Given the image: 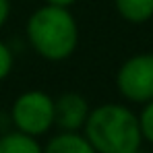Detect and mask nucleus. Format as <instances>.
I'll use <instances>...</instances> for the list:
<instances>
[{
    "label": "nucleus",
    "instance_id": "obj_3",
    "mask_svg": "<svg viewBox=\"0 0 153 153\" xmlns=\"http://www.w3.org/2000/svg\"><path fill=\"white\" fill-rule=\"evenodd\" d=\"M10 122L17 130L39 137L54 126V100L44 91H25L10 108Z\"/></svg>",
    "mask_w": 153,
    "mask_h": 153
},
{
    "label": "nucleus",
    "instance_id": "obj_8",
    "mask_svg": "<svg viewBox=\"0 0 153 153\" xmlns=\"http://www.w3.org/2000/svg\"><path fill=\"white\" fill-rule=\"evenodd\" d=\"M0 153H44L35 137L21 130H13L0 137Z\"/></svg>",
    "mask_w": 153,
    "mask_h": 153
},
{
    "label": "nucleus",
    "instance_id": "obj_9",
    "mask_svg": "<svg viewBox=\"0 0 153 153\" xmlns=\"http://www.w3.org/2000/svg\"><path fill=\"white\" fill-rule=\"evenodd\" d=\"M139 126H141L143 139L153 145V100L143 103V112L139 114Z\"/></svg>",
    "mask_w": 153,
    "mask_h": 153
},
{
    "label": "nucleus",
    "instance_id": "obj_4",
    "mask_svg": "<svg viewBox=\"0 0 153 153\" xmlns=\"http://www.w3.org/2000/svg\"><path fill=\"white\" fill-rule=\"evenodd\" d=\"M116 85L120 95L134 103L153 100V54L130 56L118 68Z\"/></svg>",
    "mask_w": 153,
    "mask_h": 153
},
{
    "label": "nucleus",
    "instance_id": "obj_2",
    "mask_svg": "<svg viewBox=\"0 0 153 153\" xmlns=\"http://www.w3.org/2000/svg\"><path fill=\"white\" fill-rule=\"evenodd\" d=\"M27 39L42 58L60 62L73 56L79 42V27L68 8L44 4L27 19Z\"/></svg>",
    "mask_w": 153,
    "mask_h": 153
},
{
    "label": "nucleus",
    "instance_id": "obj_6",
    "mask_svg": "<svg viewBox=\"0 0 153 153\" xmlns=\"http://www.w3.org/2000/svg\"><path fill=\"white\" fill-rule=\"evenodd\" d=\"M44 153H97L91 143L85 139V134L71 132V130H60L58 134H54L48 145L44 147Z\"/></svg>",
    "mask_w": 153,
    "mask_h": 153
},
{
    "label": "nucleus",
    "instance_id": "obj_10",
    "mask_svg": "<svg viewBox=\"0 0 153 153\" xmlns=\"http://www.w3.org/2000/svg\"><path fill=\"white\" fill-rule=\"evenodd\" d=\"M13 62H15V58H13V50L0 39V81H4L6 76L10 75V71H13Z\"/></svg>",
    "mask_w": 153,
    "mask_h": 153
},
{
    "label": "nucleus",
    "instance_id": "obj_12",
    "mask_svg": "<svg viewBox=\"0 0 153 153\" xmlns=\"http://www.w3.org/2000/svg\"><path fill=\"white\" fill-rule=\"evenodd\" d=\"M76 0H46V4H52V6H62V8H71Z\"/></svg>",
    "mask_w": 153,
    "mask_h": 153
},
{
    "label": "nucleus",
    "instance_id": "obj_13",
    "mask_svg": "<svg viewBox=\"0 0 153 153\" xmlns=\"http://www.w3.org/2000/svg\"><path fill=\"white\" fill-rule=\"evenodd\" d=\"M132 153H145V151H141V149H137V151H132Z\"/></svg>",
    "mask_w": 153,
    "mask_h": 153
},
{
    "label": "nucleus",
    "instance_id": "obj_11",
    "mask_svg": "<svg viewBox=\"0 0 153 153\" xmlns=\"http://www.w3.org/2000/svg\"><path fill=\"white\" fill-rule=\"evenodd\" d=\"M10 17V0H0V27Z\"/></svg>",
    "mask_w": 153,
    "mask_h": 153
},
{
    "label": "nucleus",
    "instance_id": "obj_5",
    "mask_svg": "<svg viewBox=\"0 0 153 153\" xmlns=\"http://www.w3.org/2000/svg\"><path fill=\"white\" fill-rule=\"evenodd\" d=\"M87 116L89 105L81 93H62L58 100H54V124L60 130H81Z\"/></svg>",
    "mask_w": 153,
    "mask_h": 153
},
{
    "label": "nucleus",
    "instance_id": "obj_1",
    "mask_svg": "<svg viewBox=\"0 0 153 153\" xmlns=\"http://www.w3.org/2000/svg\"><path fill=\"white\" fill-rule=\"evenodd\" d=\"M85 139L97 153H132L143 143L139 116L122 103H102L85 120Z\"/></svg>",
    "mask_w": 153,
    "mask_h": 153
},
{
    "label": "nucleus",
    "instance_id": "obj_7",
    "mask_svg": "<svg viewBox=\"0 0 153 153\" xmlns=\"http://www.w3.org/2000/svg\"><path fill=\"white\" fill-rule=\"evenodd\" d=\"M118 15L134 25L147 23L153 17V0H114Z\"/></svg>",
    "mask_w": 153,
    "mask_h": 153
}]
</instances>
